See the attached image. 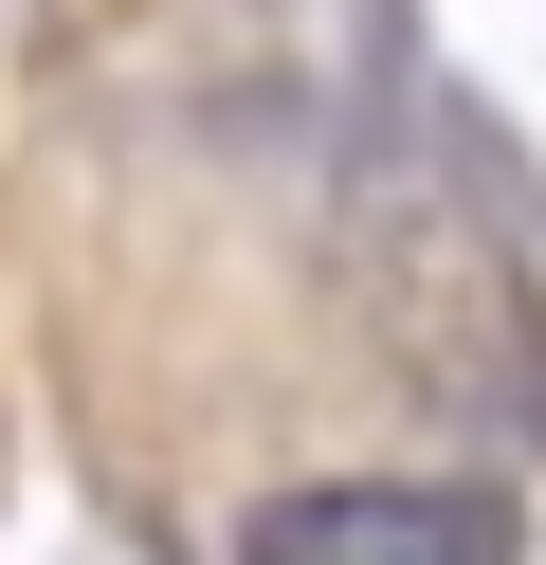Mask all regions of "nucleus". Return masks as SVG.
<instances>
[{
    "mask_svg": "<svg viewBox=\"0 0 546 565\" xmlns=\"http://www.w3.org/2000/svg\"><path fill=\"white\" fill-rule=\"evenodd\" d=\"M237 565H528L510 492H456V475H310L237 529Z\"/></svg>",
    "mask_w": 546,
    "mask_h": 565,
    "instance_id": "obj_1",
    "label": "nucleus"
}]
</instances>
